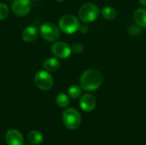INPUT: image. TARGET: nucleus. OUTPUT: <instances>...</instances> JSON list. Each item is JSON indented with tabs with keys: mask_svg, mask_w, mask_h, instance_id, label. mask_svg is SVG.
Returning <instances> with one entry per match:
<instances>
[{
	"mask_svg": "<svg viewBox=\"0 0 146 145\" xmlns=\"http://www.w3.org/2000/svg\"><path fill=\"white\" fill-rule=\"evenodd\" d=\"M135 23L141 28H146V9H138L133 13Z\"/></svg>",
	"mask_w": 146,
	"mask_h": 145,
	"instance_id": "obj_12",
	"label": "nucleus"
},
{
	"mask_svg": "<svg viewBox=\"0 0 146 145\" xmlns=\"http://www.w3.org/2000/svg\"><path fill=\"white\" fill-rule=\"evenodd\" d=\"M33 1H39V0H33Z\"/></svg>",
	"mask_w": 146,
	"mask_h": 145,
	"instance_id": "obj_24",
	"label": "nucleus"
},
{
	"mask_svg": "<svg viewBox=\"0 0 146 145\" xmlns=\"http://www.w3.org/2000/svg\"><path fill=\"white\" fill-rule=\"evenodd\" d=\"M40 34L44 39L49 42H55L60 37V32L58 27L51 22H46L41 26Z\"/></svg>",
	"mask_w": 146,
	"mask_h": 145,
	"instance_id": "obj_6",
	"label": "nucleus"
},
{
	"mask_svg": "<svg viewBox=\"0 0 146 145\" xmlns=\"http://www.w3.org/2000/svg\"><path fill=\"white\" fill-rule=\"evenodd\" d=\"M56 104L61 108H66L69 103V98L64 93H59L56 97Z\"/></svg>",
	"mask_w": 146,
	"mask_h": 145,
	"instance_id": "obj_17",
	"label": "nucleus"
},
{
	"mask_svg": "<svg viewBox=\"0 0 146 145\" xmlns=\"http://www.w3.org/2000/svg\"><path fill=\"white\" fill-rule=\"evenodd\" d=\"M71 48L70 46L64 43V42H56L51 46V52L52 54L61 59H65L69 57L71 54Z\"/></svg>",
	"mask_w": 146,
	"mask_h": 145,
	"instance_id": "obj_8",
	"label": "nucleus"
},
{
	"mask_svg": "<svg viewBox=\"0 0 146 145\" xmlns=\"http://www.w3.org/2000/svg\"><path fill=\"white\" fill-rule=\"evenodd\" d=\"M102 15L104 18H105L106 20L111 21L114 20L116 16V10L110 6H105L102 9Z\"/></svg>",
	"mask_w": 146,
	"mask_h": 145,
	"instance_id": "obj_15",
	"label": "nucleus"
},
{
	"mask_svg": "<svg viewBox=\"0 0 146 145\" xmlns=\"http://www.w3.org/2000/svg\"><path fill=\"white\" fill-rule=\"evenodd\" d=\"M80 106L84 111L91 112L95 109L97 106V100L92 94H85L80 98Z\"/></svg>",
	"mask_w": 146,
	"mask_h": 145,
	"instance_id": "obj_9",
	"label": "nucleus"
},
{
	"mask_svg": "<svg viewBox=\"0 0 146 145\" xmlns=\"http://www.w3.org/2000/svg\"><path fill=\"white\" fill-rule=\"evenodd\" d=\"M62 121L64 126L71 130L78 128L81 122V117L78 110L70 108L66 109L62 114Z\"/></svg>",
	"mask_w": 146,
	"mask_h": 145,
	"instance_id": "obj_4",
	"label": "nucleus"
},
{
	"mask_svg": "<svg viewBox=\"0 0 146 145\" xmlns=\"http://www.w3.org/2000/svg\"><path fill=\"white\" fill-rule=\"evenodd\" d=\"M9 8L5 3H0V21L5 19L9 15Z\"/></svg>",
	"mask_w": 146,
	"mask_h": 145,
	"instance_id": "obj_18",
	"label": "nucleus"
},
{
	"mask_svg": "<svg viewBox=\"0 0 146 145\" xmlns=\"http://www.w3.org/2000/svg\"><path fill=\"white\" fill-rule=\"evenodd\" d=\"M68 96L73 98V99H76L78 97H80L82 94V88L80 87V85H73L68 88Z\"/></svg>",
	"mask_w": 146,
	"mask_h": 145,
	"instance_id": "obj_16",
	"label": "nucleus"
},
{
	"mask_svg": "<svg viewBox=\"0 0 146 145\" xmlns=\"http://www.w3.org/2000/svg\"><path fill=\"white\" fill-rule=\"evenodd\" d=\"M59 29L68 34H71L75 32L80 29V21L78 18L71 14H68L63 15L58 22Z\"/></svg>",
	"mask_w": 146,
	"mask_h": 145,
	"instance_id": "obj_2",
	"label": "nucleus"
},
{
	"mask_svg": "<svg viewBox=\"0 0 146 145\" xmlns=\"http://www.w3.org/2000/svg\"><path fill=\"white\" fill-rule=\"evenodd\" d=\"M103 83V75L97 69L85 71L80 78V85L82 90L93 91L98 89Z\"/></svg>",
	"mask_w": 146,
	"mask_h": 145,
	"instance_id": "obj_1",
	"label": "nucleus"
},
{
	"mask_svg": "<svg viewBox=\"0 0 146 145\" xmlns=\"http://www.w3.org/2000/svg\"><path fill=\"white\" fill-rule=\"evenodd\" d=\"M83 49H84V47H83V45L80 44H73V46H72V48H71L72 51H73L74 53H75V54H80V53H81V52L83 51Z\"/></svg>",
	"mask_w": 146,
	"mask_h": 145,
	"instance_id": "obj_20",
	"label": "nucleus"
},
{
	"mask_svg": "<svg viewBox=\"0 0 146 145\" xmlns=\"http://www.w3.org/2000/svg\"><path fill=\"white\" fill-rule=\"evenodd\" d=\"M38 28L34 26H27L22 33H21V37H22V39L25 41V42H33L34 41L37 37H38Z\"/></svg>",
	"mask_w": 146,
	"mask_h": 145,
	"instance_id": "obj_11",
	"label": "nucleus"
},
{
	"mask_svg": "<svg viewBox=\"0 0 146 145\" xmlns=\"http://www.w3.org/2000/svg\"><path fill=\"white\" fill-rule=\"evenodd\" d=\"M141 29H140V26H129L128 28V32L130 35L132 36H138L141 33Z\"/></svg>",
	"mask_w": 146,
	"mask_h": 145,
	"instance_id": "obj_19",
	"label": "nucleus"
},
{
	"mask_svg": "<svg viewBox=\"0 0 146 145\" xmlns=\"http://www.w3.org/2000/svg\"><path fill=\"white\" fill-rule=\"evenodd\" d=\"M34 83L38 89L42 91H48L53 85V78L48 71L40 70L35 74Z\"/></svg>",
	"mask_w": 146,
	"mask_h": 145,
	"instance_id": "obj_5",
	"label": "nucleus"
},
{
	"mask_svg": "<svg viewBox=\"0 0 146 145\" xmlns=\"http://www.w3.org/2000/svg\"><path fill=\"white\" fill-rule=\"evenodd\" d=\"M99 15L98 7L92 3H86L83 4L79 10V17L81 21L85 23L93 22Z\"/></svg>",
	"mask_w": 146,
	"mask_h": 145,
	"instance_id": "obj_3",
	"label": "nucleus"
},
{
	"mask_svg": "<svg viewBox=\"0 0 146 145\" xmlns=\"http://www.w3.org/2000/svg\"><path fill=\"white\" fill-rule=\"evenodd\" d=\"M56 1H57V2H62V1H64V0H56Z\"/></svg>",
	"mask_w": 146,
	"mask_h": 145,
	"instance_id": "obj_23",
	"label": "nucleus"
},
{
	"mask_svg": "<svg viewBox=\"0 0 146 145\" xmlns=\"http://www.w3.org/2000/svg\"><path fill=\"white\" fill-rule=\"evenodd\" d=\"M44 68L48 71V72H54L56 71L59 68H60V62L54 57H50L46 59L44 62Z\"/></svg>",
	"mask_w": 146,
	"mask_h": 145,
	"instance_id": "obj_13",
	"label": "nucleus"
},
{
	"mask_svg": "<svg viewBox=\"0 0 146 145\" xmlns=\"http://www.w3.org/2000/svg\"><path fill=\"white\" fill-rule=\"evenodd\" d=\"M27 139L32 144L38 145L42 144V142L44 140V137H43L42 133L38 131H32L28 133Z\"/></svg>",
	"mask_w": 146,
	"mask_h": 145,
	"instance_id": "obj_14",
	"label": "nucleus"
},
{
	"mask_svg": "<svg viewBox=\"0 0 146 145\" xmlns=\"http://www.w3.org/2000/svg\"><path fill=\"white\" fill-rule=\"evenodd\" d=\"M81 32H86L88 31V26H80L79 29Z\"/></svg>",
	"mask_w": 146,
	"mask_h": 145,
	"instance_id": "obj_21",
	"label": "nucleus"
},
{
	"mask_svg": "<svg viewBox=\"0 0 146 145\" xmlns=\"http://www.w3.org/2000/svg\"><path fill=\"white\" fill-rule=\"evenodd\" d=\"M5 141L8 145H23V137L19 131L11 129L6 132Z\"/></svg>",
	"mask_w": 146,
	"mask_h": 145,
	"instance_id": "obj_10",
	"label": "nucleus"
},
{
	"mask_svg": "<svg viewBox=\"0 0 146 145\" xmlns=\"http://www.w3.org/2000/svg\"><path fill=\"white\" fill-rule=\"evenodd\" d=\"M30 0H14L11 4V10L16 16H25L31 10Z\"/></svg>",
	"mask_w": 146,
	"mask_h": 145,
	"instance_id": "obj_7",
	"label": "nucleus"
},
{
	"mask_svg": "<svg viewBox=\"0 0 146 145\" xmlns=\"http://www.w3.org/2000/svg\"><path fill=\"white\" fill-rule=\"evenodd\" d=\"M139 3H140L142 5L146 6V0H139Z\"/></svg>",
	"mask_w": 146,
	"mask_h": 145,
	"instance_id": "obj_22",
	"label": "nucleus"
}]
</instances>
